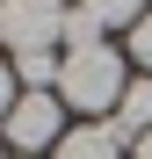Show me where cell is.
<instances>
[{
  "mask_svg": "<svg viewBox=\"0 0 152 159\" xmlns=\"http://www.w3.org/2000/svg\"><path fill=\"white\" fill-rule=\"evenodd\" d=\"M123 87H131V72H123V58L109 43H94V51H65V65H58V94L72 101V109H116Z\"/></svg>",
  "mask_w": 152,
  "mask_h": 159,
  "instance_id": "cell-1",
  "label": "cell"
},
{
  "mask_svg": "<svg viewBox=\"0 0 152 159\" xmlns=\"http://www.w3.org/2000/svg\"><path fill=\"white\" fill-rule=\"evenodd\" d=\"M0 36L15 43V58L22 51H51L65 36V7L58 0H0Z\"/></svg>",
  "mask_w": 152,
  "mask_h": 159,
  "instance_id": "cell-2",
  "label": "cell"
},
{
  "mask_svg": "<svg viewBox=\"0 0 152 159\" xmlns=\"http://www.w3.org/2000/svg\"><path fill=\"white\" fill-rule=\"evenodd\" d=\"M58 138H65V116H58L51 94H22L7 109V145H22V159H36L44 145H58Z\"/></svg>",
  "mask_w": 152,
  "mask_h": 159,
  "instance_id": "cell-3",
  "label": "cell"
},
{
  "mask_svg": "<svg viewBox=\"0 0 152 159\" xmlns=\"http://www.w3.org/2000/svg\"><path fill=\"white\" fill-rule=\"evenodd\" d=\"M109 130L123 145H138L145 130H152V72H138L131 87H123V101H116V116H109Z\"/></svg>",
  "mask_w": 152,
  "mask_h": 159,
  "instance_id": "cell-4",
  "label": "cell"
},
{
  "mask_svg": "<svg viewBox=\"0 0 152 159\" xmlns=\"http://www.w3.org/2000/svg\"><path fill=\"white\" fill-rule=\"evenodd\" d=\"M58 159H123V138L109 123H80V130L58 138Z\"/></svg>",
  "mask_w": 152,
  "mask_h": 159,
  "instance_id": "cell-5",
  "label": "cell"
},
{
  "mask_svg": "<svg viewBox=\"0 0 152 159\" xmlns=\"http://www.w3.org/2000/svg\"><path fill=\"white\" fill-rule=\"evenodd\" d=\"M58 51H22V58H15V80H22V87H29V94H51V87H58Z\"/></svg>",
  "mask_w": 152,
  "mask_h": 159,
  "instance_id": "cell-6",
  "label": "cell"
},
{
  "mask_svg": "<svg viewBox=\"0 0 152 159\" xmlns=\"http://www.w3.org/2000/svg\"><path fill=\"white\" fill-rule=\"evenodd\" d=\"M80 7L101 22V29H116V22H131L138 29V15H145V0H80Z\"/></svg>",
  "mask_w": 152,
  "mask_h": 159,
  "instance_id": "cell-7",
  "label": "cell"
},
{
  "mask_svg": "<svg viewBox=\"0 0 152 159\" xmlns=\"http://www.w3.org/2000/svg\"><path fill=\"white\" fill-rule=\"evenodd\" d=\"M65 43H72V51H94V43H101V22H94L87 7H65Z\"/></svg>",
  "mask_w": 152,
  "mask_h": 159,
  "instance_id": "cell-8",
  "label": "cell"
},
{
  "mask_svg": "<svg viewBox=\"0 0 152 159\" xmlns=\"http://www.w3.org/2000/svg\"><path fill=\"white\" fill-rule=\"evenodd\" d=\"M131 58H138V65L152 72V7L138 15V29H131Z\"/></svg>",
  "mask_w": 152,
  "mask_h": 159,
  "instance_id": "cell-9",
  "label": "cell"
},
{
  "mask_svg": "<svg viewBox=\"0 0 152 159\" xmlns=\"http://www.w3.org/2000/svg\"><path fill=\"white\" fill-rule=\"evenodd\" d=\"M15 101H22V94H15V65H0V116H7Z\"/></svg>",
  "mask_w": 152,
  "mask_h": 159,
  "instance_id": "cell-10",
  "label": "cell"
},
{
  "mask_svg": "<svg viewBox=\"0 0 152 159\" xmlns=\"http://www.w3.org/2000/svg\"><path fill=\"white\" fill-rule=\"evenodd\" d=\"M138 159H152V130H145V138H138Z\"/></svg>",
  "mask_w": 152,
  "mask_h": 159,
  "instance_id": "cell-11",
  "label": "cell"
},
{
  "mask_svg": "<svg viewBox=\"0 0 152 159\" xmlns=\"http://www.w3.org/2000/svg\"><path fill=\"white\" fill-rule=\"evenodd\" d=\"M0 159H7V152H0Z\"/></svg>",
  "mask_w": 152,
  "mask_h": 159,
  "instance_id": "cell-12",
  "label": "cell"
}]
</instances>
